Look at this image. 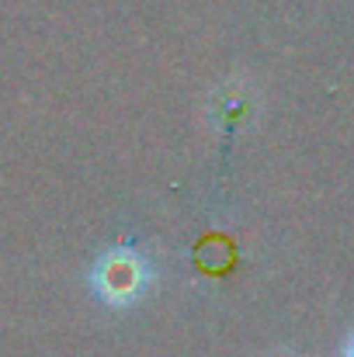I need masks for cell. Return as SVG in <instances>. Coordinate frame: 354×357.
<instances>
[{
    "label": "cell",
    "mask_w": 354,
    "mask_h": 357,
    "mask_svg": "<svg viewBox=\"0 0 354 357\" xmlns=\"http://www.w3.org/2000/svg\"><path fill=\"white\" fill-rule=\"evenodd\" d=\"M348 357H354V337H351V344H348Z\"/></svg>",
    "instance_id": "cell-2"
},
{
    "label": "cell",
    "mask_w": 354,
    "mask_h": 357,
    "mask_svg": "<svg viewBox=\"0 0 354 357\" xmlns=\"http://www.w3.org/2000/svg\"><path fill=\"white\" fill-rule=\"evenodd\" d=\"M146 278H149L146 260L139 253H128V250L101 257L94 264V274H91L98 298H105L108 305H128V302H135L142 295V288H146Z\"/></svg>",
    "instance_id": "cell-1"
}]
</instances>
